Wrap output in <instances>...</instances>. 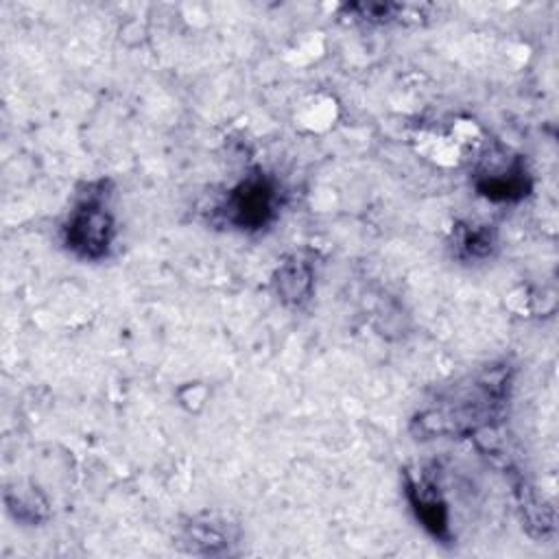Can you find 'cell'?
<instances>
[{"mask_svg": "<svg viewBox=\"0 0 559 559\" xmlns=\"http://www.w3.org/2000/svg\"><path fill=\"white\" fill-rule=\"evenodd\" d=\"M311 284H313L311 269H308L304 263H300V260H293V263H287L280 269L278 291L282 295V300L300 304L302 300H306L308 293H311Z\"/></svg>", "mask_w": 559, "mask_h": 559, "instance_id": "obj_5", "label": "cell"}, {"mask_svg": "<svg viewBox=\"0 0 559 559\" xmlns=\"http://www.w3.org/2000/svg\"><path fill=\"white\" fill-rule=\"evenodd\" d=\"M68 245L86 258L105 256L112 241V217L99 204H83L68 223Z\"/></svg>", "mask_w": 559, "mask_h": 559, "instance_id": "obj_1", "label": "cell"}, {"mask_svg": "<svg viewBox=\"0 0 559 559\" xmlns=\"http://www.w3.org/2000/svg\"><path fill=\"white\" fill-rule=\"evenodd\" d=\"M180 400L188 411H199L208 400V389L201 383H188L184 389H180Z\"/></svg>", "mask_w": 559, "mask_h": 559, "instance_id": "obj_6", "label": "cell"}, {"mask_svg": "<svg viewBox=\"0 0 559 559\" xmlns=\"http://www.w3.org/2000/svg\"><path fill=\"white\" fill-rule=\"evenodd\" d=\"M234 223L241 228H260L273 212V190L265 180H249L236 190L230 201Z\"/></svg>", "mask_w": 559, "mask_h": 559, "instance_id": "obj_2", "label": "cell"}, {"mask_svg": "<svg viewBox=\"0 0 559 559\" xmlns=\"http://www.w3.org/2000/svg\"><path fill=\"white\" fill-rule=\"evenodd\" d=\"M339 116L337 101L326 94H317L308 101L302 103V110L297 114V121L302 127L311 129V132H328V129L335 125Z\"/></svg>", "mask_w": 559, "mask_h": 559, "instance_id": "obj_4", "label": "cell"}, {"mask_svg": "<svg viewBox=\"0 0 559 559\" xmlns=\"http://www.w3.org/2000/svg\"><path fill=\"white\" fill-rule=\"evenodd\" d=\"M409 490L413 496V509L418 511V518L424 522V527L431 529L435 535H444L448 529V511L435 487L428 483H411Z\"/></svg>", "mask_w": 559, "mask_h": 559, "instance_id": "obj_3", "label": "cell"}]
</instances>
